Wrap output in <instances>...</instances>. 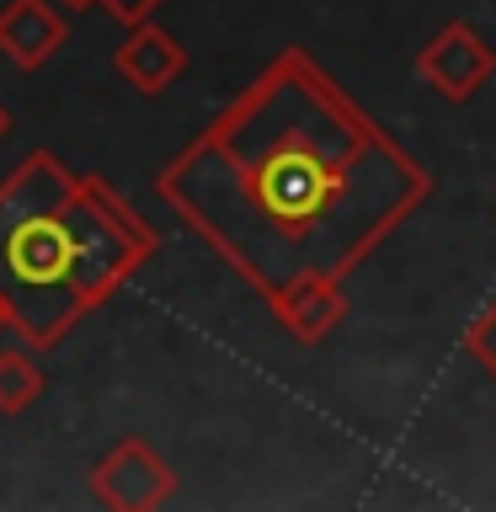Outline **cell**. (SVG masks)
<instances>
[{
	"instance_id": "cell-1",
	"label": "cell",
	"mask_w": 496,
	"mask_h": 512,
	"mask_svg": "<svg viewBox=\"0 0 496 512\" xmlns=\"http://www.w3.org/2000/svg\"><path fill=\"white\" fill-rule=\"evenodd\" d=\"M155 192L272 299L304 278L347 283L427 203L432 176L310 48H283L160 171Z\"/></svg>"
},
{
	"instance_id": "cell-2",
	"label": "cell",
	"mask_w": 496,
	"mask_h": 512,
	"mask_svg": "<svg viewBox=\"0 0 496 512\" xmlns=\"http://www.w3.org/2000/svg\"><path fill=\"white\" fill-rule=\"evenodd\" d=\"M155 251L160 235L102 176L64 171L48 150L0 187V299L32 347H54Z\"/></svg>"
},
{
	"instance_id": "cell-3",
	"label": "cell",
	"mask_w": 496,
	"mask_h": 512,
	"mask_svg": "<svg viewBox=\"0 0 496 512\" xmlns=\"http://www.w3.org/2000/svg\"><path fill=\"white\" fill-rule=\"evenodd\" d=\"M416 75H422V86L432 96H443V102L459 107L496 75V48H491L486 32L470 27V22H443L422 43V54H416Z\"/></svg>"
},
{
	"instance_id": "cell-4",
	"label": "cell",
	"mask_w": 496,
	"mask_h": 512,
	"mask_svg": "<svg viewBox=\"0 0 496 512\" xmlns=\"http://www.w3.org/2000/svg\"><path fill=\"white\" fill-rule=\"evenodd\" d=\"M171 491H176L171 464L160 459L144 438H123L91 470V496L102 507H118V512H150L160 502H171Z\"/></svg>"
},
{
	"instance_id": "cell-5",
	"label": "cell",
	"mask_w": 496,
	"mask_h": 512,
	"mask_svg": "<svg viewBox=\"0 0 496 512\" xmlns=\"http://www.w3.org/2000/svg\"><path fill=\"white\" fill-rule=\"evenodd\" d=\"M267 310L299 347H315L342 326L347 294H342V278H304V283H288L283 294H272Z\"/></svg>"
},
{
	"instance_id": "cell-6",
	"label": "cell",
	"mask_w": 496,
	"mask_h": 512,
	"mask_svg": "<svg viewBox=\"0 0 496 512\" xmlns=\"http://www.w3.org/2000/svg\"><path fill=\"white\" fill-rule=\"evenodd\" d=\"M112 64H118V75H123L139 96H160V91L171 86V80H182V70H187V48L176 43L166 27L139 22V27H128V38L118 43Z\"/></svg>"
},
{
	"instance_id": "cell-7",
	"label": "cell",
	"mask_w": 496,
	"mask_h": 512,
	"mask_svg": "<svg viewBox=\"0 0 496 512\" xmlns=\"http://www.w3.org/2000/svg\"><path fill=\"white\" fill-rule=\"evenodd\" d=\"M64 16L48 6V0H11L0 11V48L16 70H38V64L54 59V48H64Z\"/></svg>"
},
{
	"instance_id": "cell-8",
	"label": "cell",
	"mask_w": 496,
	"mask_h": 512,
	"mask_svg": "<svg viewBox=\"0 0 496 512\" xmlns=\"http://www.w3.org/2000/svg\"><path fill=\"white\" fill-rule=\"evenodd\" d=\"M43 395V374L27 352L6 347L0 352V411H27L32 400Z\"/></svg>"
},
{
	"instance_id": "cell-9",
	"label": "cell",
	"mask_w": 496,
	"mask_h": 512,
	"mask_svg": "<svg viewBox=\"0 0 496 512\" xmlns=\"http://www.w3.org/2000/svg\"><path fill=\"white\" fill-rule=\"evenodd\" d=\"M464 347H470L475 358H480V363L491 368V379H496V299H491L486 310L475 315V326L464 331Z\"/></svg>"
},
{
	"instance_id": "cell-10",
	"label": "cell",
	"mask_w": 496,
	"mask_h": 512,
	"mask_svg": "<svg viewBox=\"0 0 496 512\" xmlns=\"http://www.w3.org/2000/svg\"><path fill=\"white\" fill-rule=\"evenodd\" d=\"M112 22H123V27H139V22H150V11L160 6V0H96Z\"/></svg>"
},
{
	"instance_id": "cell-11",
	"label": "cell",
	"mask_w": 496,
	"mask_h": 512,
	"mask_svg": "<svg viewBox=\"0 0 496 512\" xmlns=\"http://www.w3.org/2000/svg\"><path fill=\"white\" fill-rule=\"evenodd\" d=\"M6 326H11V304L0 299V331H6Z\"/></svg>"
},
{
	"instance_id": "cell-12",
	"label": "cell",
	"mask_w": 496,
	"mask_h": 512,
	"mask_svg": "<svg viewBox=\"0 0 496 512\" xmlns=\"http://www.w3.org/2000/svg\"><path fill=\"white\" fill-rule=\"evenodd\" d=\"M64 6H91V0H64Z\"/></svg>"
},
{
	"instance_id": "cell-13",
	"label": "cell",
	"mask_w": 496,
	"mask_h": 512,
	"mask_svg": "<svg viewBox=\"0 0 496 512\" xmlns=\"http://www.w3.org/2000/svg\"><path fill=\"white\" fill-rule=\"evenodd\" d=\"M0 134H6V112H0Z\"/></svg>"
}]
</instances>
